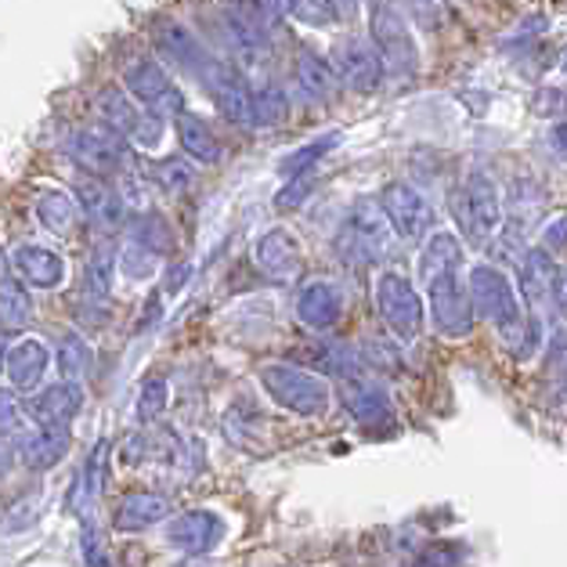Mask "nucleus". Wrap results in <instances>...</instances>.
<instances>
[{"instance_id": "28", "label": "nucleus", "mask_w": 567, "mask_h": 567, "mask_svg": "<svg viewBox=\"0 0 567 567\" xmlns=\"http://www.w3.org/2000/svg\"><path fill=\"white\" fill-rule=\"evenodd\" d=\"M553 275H557V265H553L549 250H543V246L524 250V257H520V289H524V297L546 300L553 293Z\"/></svg>"}, {"instance_id": "11", "label": "nucleus", "mask_w": 567, "mask_h": 567, "mask_svg": "<svg viewBox=\"0 0 567 567\" xmlns=\"http://www.w3.org/2000/svg\"><path fill=\"white\" fill-rule=\"evenodd\" d=\"M377 308L383 322L394 329L398 337H416L423 326V303L412 282L398 271H383L377 279Z\"/></svg>"}, {"instance_id": "32", "label": "nucleus", "mask_w": 567, "mask_h": 567, "mask_svg": "<svg viewBox=\"0 0 567 567\" xmlns=\"http://www.w3.org/2000/svg\"><path fill=\"white\" fill-rule=\"evenodd\" d=\"M343 142V134L340 131H329L322 137H315V142L308 145H300L297 152H289L286 159H279V174L282 177H297V174H311L318 163H322V156H329L337 145Z\"/></svg>"}, {"instance_id": "42", "label": "nucleus", "mask_w": 567, "mask_h": 567, "mask_svg": "<svg viewBox=\"0 0 567 567\" xmlns=\"http://www.w3.org/2000/svg\"><path fill=\"white\" fill-rule=\"evenodd\" d=\"M315 188V182H311V174H297V177H289V185L279 192V199H275V206L279 210H297V206L308 199V192Z\"/></svg>"}, {"instance_id": "25", "label": "nucleus", "mask_w": 567, "mask_h": 567, "mask_svg": "<svg viewBox=\"0 0 567 567\" xmlns=\"http://www.w3.org/2000/svg\"><path fill=\"white\" fill-rule=\"evenodd\" d=\"M105 481H109V441H99L94 452L87 455L84 470H80L76 484H73V499H69V509L91 517V509L99 506L102 495H105Z\"/></svg>"}, {"instance_id": "27", "label": "nucleus", "mask_w": 567, "mask_h": 567, "mask_svg": "<svg viewBox=\"0 0 567 567\" xmlns=\"http://www.w3.org/2000/svg\"><path fill=\"white\" fill-rule=\"evenodd\" d=\"M33 322L30 286L19 279H0V333H22Z\"/></svg>"}, {"instance_id": "16", "label": "nucleus", "mask_w": 567, "mask_h": 567, "mask_svg": "<svg viewBox=\"0 0 567 567\" xmlns=\"http://www.w3.org/2000/svg\"><path fill=\"white\" fill-rule=\"evenodd\" d=\"M11 268H16L19 282H25L30 289H59L65 279V260L62 254L48 250V246L37 243H19L11 250Z\"/></svg>"}, {"instance_id": "35", "label": "nucleus", "mask_w": 567, "mask_h": 567, "mask_svg": "<svg viewBox=\"0 0 567 567\" xmlns=\"http://www.w3.org/2000/svg\"><path fill=\"white\" fill-rule=\"evenodd\" d=\"M286 109H289V102H286L282 87L268 84V87L254 91V127H275V123H282Z\"/></svg>"}, {"instance_id": "40", "label": "nucleus", "mask_w": 567, "mask_h": 567, "mask_svg": "<svg viewBox=\"0 0 567 567\" xmlns=\"http://www.w3.org/2000/svg\"><path fill=\"white\" fill-rule=\"evenodd\" d=\"M84 557H87L91 567H113V557H109L105 538H102L99 524H94L91 517H87V524H84Z\"/></svg>"}, {"instance_id": "10", "label": "nucleus", "mask_w": 567, "mask_h": 567, "mask_svg": "<svg viewBox=\"0 0 567 567\" xmlns=\"http://www.w3.org/2000/svg\"><path fill=\"white\" fill-rule=\"evenodd\" d=\"M123 80H127V94L137 102V105H145L152 116H177L185 109L182 102V94H177L174 87V80L167 76V69H163L156 59H137L127 65V73H123Z\"/></svg>"}, {"instance_id": "23", "label": "nucleus", "mask_w": 567, "mask_h": 567, "mask_svg": "<svg viewBox=\"0 0 567 567\" xmlns=\"http://www.w3.org/2000/svg\"><path fill=\"white\" fill-rule=\"evenodd\" d=\"M174 514V506L167 495L159 492H127L113 514V528L116 532H145L152 524L167 520Z\"/></svg>"}, {"instance_id": "26", "label": "nucleus", "mask_w": 567, "mask_h": 567, "mask_svg": "<svg viewBox=\"0 0 567 567\" xmlns=\"http://www.w3.org/2000/svg\"><path fill=\"white\" fill-rule=\"evenodd\" d=\"M174 131H177V142H182V148L196 163H206V167H210V163L220 159V142L214 137V131L206 127L203 116L185 113V109H182V113L174 116Z\"/></svg>"}, {"instance_id": "37", "label": "nucleus", "mask_w": 567, "mask_h": 567, "mask_svg": "<svg viewBox=\"0 0 567 567\" xmlns=\"http://www.w3.org/2000/svg\"><path fill=\"white\" fill-rule=\"evenodd\" d=\"M348 409L354 412L358 420H372V416H380V412L386 409V401H383V394L377 391V386L348 383Z\"/></svg>"}, {"instance_id": "38", "label": "nucleus", "mask_w": 567, "mask_h": 567, "mask_svg": "<svg viewBox=\"0 0 567 567\" xmlns=\"http://www.w3.org/2000/svg\"><path fill=\"white\" fill-rule=\"evenodd\" d=\"M152 177H156L159 188L167 192H185L192 185V167L185 159H159L156 167H152Z\"/></svg>"}, {"instance_id": "7", "label": "nucleus", "mask_w": 567, "mask_h": 567, "mask_svg": "<svg viewBox=\"0 0 567 567\" xmlns=\"http://www.w3.org/2000/svg\"><path fill=\"white\" fill-rule=\"evenodd\" d=\"M380 210L386 217V225H391L394 235L401 239L416 243V239H426V235L434 231V206L431 199L423 196L416 185L409 182H391L383 192H380Z\"/></svg>"}, {"instance_id": "30", "label": "nucleus", "mask_w": 567, "mask_h": 567, "mask_svg": "<svg viewBox=\"0 0 567 567\" xmlns=\"http://www.w3.org/2000/svg\"><path fill=\"white\" fill-rule=\"evenodd\" d=\"M113 275H116V250L113 246H94L84 265V293L91 300H109L113 293Z\"/></svg>"}, {"instance_id": "3", "label": "nucleus", "mask_w": 567, "mask_h": 567, "mask_svg": "<svg viewBox=\"0 0 567 567\" xmlns=\"http://www.w3.org/2000/svg\"><path fill=\"white\" fill-rule=\"evenodd\" d=\"M391 243H394V231L386 225V217L380 210L377 199H358L343 225L337 231V257L343 265H380V260L391 254Z\"/></svg>"}, {"instance_id": "33", "label": "nucleus", "mask_w": 567, "mask_h": 567, "mask_svg": "<svg viewBox=\"0 0 567 567\" xmlns=\"http://www.w3.org/2000/svg\"><path fill=\"white\" fill-rule=\"evenodd\" d=\"M171 405V383L163 377H148L137 391V405H134V416L137 423H156L163 412Z\"/></svg>"}, {"instance_id": "6", "label": "nucleus", "mask_w": 567, "mask_h": 567, "mask_svg": "<svg viewBox=\"0 0 567 567\" xmlns=\"http://www.w3.org/2000/svg\"><path fill=\"white\" fill-rule=\"evenodd\" d=\"M99 116L105 120L109 131H116L123 142L137 148H156L163 137V120L152 116L145 105H137L120 87H105L99 94Z\"/></svg>"}, {"instance_id": "20", "label": "nucleus", "mask_w": 567, "mask_h": 567, "mask_svg": "<svg viewBox=\"0 0 567 567\" xmlns=\"http://www.w3.org/2000/svg\"><path fill=\"white\" fill-rule=\"evenodd\" d=\"M343 315V293L326 279L318 282H308L297 293V318L315 333H326V329H333Z\"/></svg>"}, {"instance_id": "21", "label": "nucleus", "mask_w": 567, "mask_h": 567, "mask_svg": "<svg viewBox=\"0 0 567 567\" xmlns=\"http://www.w3.org/2000/svg\"><path fill=\"white\" fill-rule=\"evenodd\" d=\"M293 80L300 94L315 105H326L333 102V94L340 91V80L333 73V65H329L326 54H318L315 48H300L297 51V62H293Z\"/></svg>"}, {"instance_id": "49", "label": "nucleus", "mask_w": 567, "mask_h": 567, "mask_svg": "<svg viewBox=\"0 0 567 567\" xmlns=\"http://www.w3.org/2000/svg\"><path fill=\"white\" fill-rule=\"evenodd\" d=\"M560 69H564V73H567V51H564V59H560Z\"/></svg>"}, {"instance_id": "43", "label": "nucleus", "mask_w": 567, "mask_h": 567, "mask_svg": "<svg viewBox=\"0 0 567 567\" xmlns=\"http://www.w3.org/2000/svg\"><path fill=\"white\" fill-rule=\"evenodd\" d=\"M358 4H362V0H329V8H333L337 22L354 19V16H358Z\"/></svg>"}, {"instance_id": "4", "label": "nucleus", "mask_w": 567, "mask_h": 567, "mask_svg": "<svg viewBox=\"0 0 567 567\" xmlns=\"http://www.w3.org/2000/svg\"><path fill=\"white\" fill-rule=\"evenodd\" d=\"M260 383L271 394L275 405H282L297 416H318L329 405V386L326 380H318L315 372L286 365V362H271L260 369Z\"/></svg>"}, {"instance_id": "45", "label": "nucleus", "mask_w": 567, "mask_h": 567, "mask_svg": "<svg viewBox=\"0 0 567 567\" xmlns=\"http://www.w3.org/2000/svg\"><path fill=\"white\" fill-rule=\"evenodd\" d=\"M185 275H188V268H185V265L171 271V286H167V293H177V289L185 286Z\"/></svg>"}, {"instance_id": "17", "label": "nucleus", "mask_w": 567, "mask_h": 567, "mask_svg": "<svg viewBox=\"0 0 567 567\" xmlns=\"http://www.w3.org/2000/svg\"><path fill=\"white\" fill-rule=\"evenodd\" d=\"M152 40H156V48L167 54V62L188 69V73H203L206 62H210V54H206V48L199 44V37L188 30V25H182L177 19H163L156 22V30H152Z\"/></svg>"}, {"instance_id": "14", "label": "nucleus", "mask_w": 567, "mask_h": 567, "mask_svg": "<svg viewBox=\"0 0 567 567\" xmlns=\"http://www.w3.org/2000/svg\"><path fill=\"white\" fill-rule=\"evenodd\" d=\"M163 538H167L174 549L188 553V557H203V553H210L220 538H225V520H220L214 509H188V514L167 517Z\"/></svg>"}, {"instance_id": "8", "label": "nucleus", "mask_w": 567, "mask_h": 567, "mask_svg": "<svg viewBox=\"0 0 567 567\" xmlns=\"http://www.w3.org/2000/svg\"><path fill=\"white\" fill-rule=\"evenodd\" d=\"M463 268H445L431 275L426 282V293H431V315L434 326L445 337H463L474 326V303H470V293L463 286Z\"/></svg>"}, {"instance_id": "18", "label": "nucleus", "mask_w": 567, "mask_h": 567, "mask_svg": "<svg viewBox=\"0 0 567 567\" xmlns=\"http://www.w3.org/2000/svg\"><path fill=\"white\" fill-rule=\"evenodd\" d=\"M76 196H80V210L87 214V220H94L99 228L113 231L123 225V217H127V203L123 196L105 182V177H80L76 182Z\"/></svg>"}, {"instance_id": "19", "label": "nucleus", "mask_w": 567, "mask_h": 567, "mask_svg": "<svg viewBox=\"0 0 567 567\" xmlns=\"http://www.w3.org/2000/svg\"><path fill=\"white\" fill-rule=\"evenodd\" d=\"M254 260L271 282H289V279H297V271H300V246L289 231L271 228L268 235L257 239Z\"/></svg>"}, {"instance_id": "1", "label": "nucleus", "mask_w": 567, "mask_h": 567, "mask_svg": "<svg viewBox=\"0 0 567 567\" xmlns=\"http://www.w3.org/2000/svg\"><path fill=\"white\" fill-rule=\"evenodd\" d=\"M369 40L383 62V76L412 84L420 73V44L405 19V11L391 0H377L369 11Z\"/></svg>"}, {"instance_id": "13", "label": "nucleus", "mask_w": 567, "mask_h": 567, "mask_svg": "<svg viewBox=\"0 0 567 567\" xmlns=\"http://www.w3.org/2000/svg\"><path fill=\"white\" fill-rule=\"evenodd\" d=\"M199 80H203V87L210 91L220 116L231 120L235 127H254V91L243 84V76H235L231 69H225V62L210 59L199 73Z\"/></svg>"}, {"instance_id": "48", "label": "nucleus", "mask_w": 567, "mask_h": 567, "mask_svg": "<svg viewBox=\"0 0 567 567\" xmlns=\"http://www.w3.org/2000/svg\"><path fill=\"white\" fill-rule=\"evenodd\" d=\"M4 466H8V455H4V452H0V474H4Z\"/></svg>"}, {"instance_id": "34", "label": "nucleus", "mask_w": 567, "mask_h": 567, "mask_svg": "<svg viewBox=\"0 0 567 567\" xmlns=\"http://www.w3.org/2000/svg\"><path fill=\"white\" fill-rule=\"evenodd\" d=\"M134 243H142L148 246L152 254H171L174 250V235L167 228V220H163L159 214H145V217H137L134 220V235H131Z\"/></svg>"}, {"instance_id": "12", "label": "nucleus", "mask_w": 567, "mask_h": 567, "mask_svg": "<svg viewBox=\"0 0 567 567\" xmlns=\"http://www.w3.org/2000/svg\"><path fill=\"white\" fill-rule=\"evenodd\" d=\"M470 303H474V311L492 318V322L503 329L514 326L520 318L514 286H509V279L495 265H477L470 271Z\"/></svg>"}, {"instance_id": "5", "label": "nucleus", "mask_w": 567, "mask_h": 567, "mask_svg": "<svg viewBox=\"0 0 567 567\" xmlns=\"http://www.w3.org/2000/svg\"><path fill=\"white\" fill-rule=\"evenodd\" d=\"M65 156L91 177H116L131 167V145L116 131H73L65 137Z\"/></svg>"}, {"instance_id": "9", "label": "nucleus", "mask_w": 567, "mask_h": 567, "mask_svg": "<svg viewBox=\"0 0 567 567\" xmlns=\"http://www.w3.org/2000/svg\"><path fill=\"white\" fill-rule=\"evenodd\" d=\"M329 65H333L337 80L354 94H377L383 87V62L372 40L365 37H343L333 44L329 54Z\"/></svg>"}, {"instance_id": "31", "label": "nucleus", "mask_w": 567, "mask_h": 567, "mask_svg": "<svg viewBox=\"0 0 567 567\" xmlns=\"http://www.w3.org/2000/svg\"><path fill=\"white\" fill-rule=\"evenodd\" d=\"M37 220L54 235H69L76 225V199L69 192L51 188L37 199Z\"/></svg>"}, {"instance_id": "15", "label": "nucleus", "mask_w": 567, "mask_h": 567, "mask_svg": "<svg viewBox=\"0 0 567 567\" xmlns=\"http://www.w3.org/2000/svg\"><path fill=\"white\" fill-rule=\"evenodd\" d=\"M80 409H84V383H69V380H59L44 386V391H37L30 398V405H25V412L40 426H69L80 416Z\"/></svg>"}, {"instance_id": "22", "label": "nucleus", "mask_w": 567, "mask_h": 567, "mask_svg": "<svg viewBox=\"0 0 567 567\" xmlns=\"http://www.w3.org/2000/svg\"><path fill=\"white\" fill-rule=\"evenodd\" d=\"M69 445H73L69 426H40L37 423V431L19 434V460L30 470H51L65 460Z\"/></svg>"}, {"instance_id": "39", "label": "nucleus", "mask_w": 567, "mask_h": 567, "mask_svg": "<svg viewBox=\"0 0 567 567\" xmlns=\"http://www.w3.org/2000/svg\"><path fill=\"white\" fill-rule=\"evenodd\" d=\"M22 401L16 391H8V386H0V437H11L22 431Z\"/></svg>"}, {"instance_id": "44", "label": "nucleus", "mask_w": 567, "mask_h": 567, "mask_svg": "<svg viewBox=\"0 0 567 567\" xmlns=\"http://www.w3.org/2000/svg\"><path fill=\"white\" fill-rule=\"evenodd\" d=\"M553 297H557L560 308H567V268L553 275Z\"/></svg>"}, {"instance_id": "36", "label": "nucleus", "mask_w": 567, "mask_h": 567, "mask_svg": "<svg viewBox=\"0 0 567 567\" xmlns=\"http://www.w3.org/2000/svg\"><path fill=\"white\" fill-rule=\"evenodd\" d=\"M116 257H120V265H123V275H131V279H148V275L156 271V265H159V257L152 254L148 246L134 243V239L123 246Z\"/></svg>"}, {"instance_id": "41", "label": "nucleus", "mask_w": 567, "mask_h": 567, "mask_svg": "<svg viewBox=\"0 0 567 567\" xmlns=\"http://www.w3.org/2000/svg\"><path fill=\"white\" fill-rule=\"evenodd\" d=\"M564 246H567V206L553 210V217L543 225V250L560 254Z\"/></svg>"}, {"instance_id": "47", "label": "nucleus", "mask_w": 567, "mask_h": 567, "mask_svg": "<svg viewBox=\"0 0 567 567\" xmlns=\"http://www.w3.org/2000/svg\"><path fill=\"white\" fill-rule=\"evenodd\" d=\"M4 358H8V340H4V333H0V369H4Z\"/></svg>"}, {"instance_id": "46", "label": "nucleus", "mask_w": 567, "mask_h": 567, "mask_svg": "<svg viewBox=\"0 0 567 567\" xmlns=\"http://www.w3.org/2000/svg\"><path fill=\"white\" fill-rule=\"evenodd\" d=\"M553 142H557L560 148H567V123H557V127H553Z\"/></svg>"}, {"instance_id": "24", "label": "nucleus", "mask_w": 567, "mask_h": 567, "mask_svg": "<svg viewBox=\"0 0 567 567\" xmlns=\"http://www.w3.org/2000/svg\"><path fill=\"white\" fill-rule=\"evenodd\" d=\"M48 362H51V351L44 348L40 340H19L16 348H8V358H4V372L16 391H37L40 380H44L48 372Z\"/></svg>"}, {"instance_id": "50", "label": "nucleus", "mask_w": 567, "mask_h": 567, "mask_svg": "<svg viewBox=\"0 0 567 567\" xmlns=\"http://www.w3.org/2000/svg\"><path fill=\"white\" fill-rule=\"evenodd\" d=\"M372 4H377V0H372Z\"/></svg>"}, {"instance_id": "29", "label": "nucleus", "mask_w": 567, "mask_h": 567, "mask_svg": "<svg viewBox=\"0 0 567 567\" xmlns=\"http://www.w3.org/2000/svg\"><path fill=\"white\" fill-rule=\"evenodd\" d=\"M54 362H59V372H62V380L69 383H84L91 377V369H94V351H91V343L84 337H76V333H65L59 340V348H54Z\"/></svg>"}, {"instance_id": "2", "label": "nucleus", "mask_w": 567, "mask_h": 567, "mask_svg": "<svg viewBox=\"0 0 567 567\" xmlns=\"http://www.w3.org/2000/svg\"><path fill=\"white\" fill-rule=\"evenodd\" d=\"M449 210L455 217V225H460L463 239L474 246H488L495 235L503 231V196L484 171L466 174L463 182L452 188Z\"/></svg>"}]
</instances>
